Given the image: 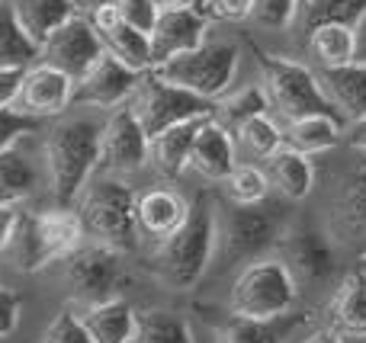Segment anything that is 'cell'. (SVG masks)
<instances>
[{
  "label": "cell",
  "mask_w": 366,
  "mask_h": 343,
  "mask_svg": "<svg viewBox=\"0 0 366 343\" xmlns=\"http://www.w3.org/2000/svg\"><path fill=\"white\" fill-rule=\"evenodd\" d=\"M215 237H219V205L212 193L202 190L189 203L187 218L152 247V270L161 286L174 292L193 289L215 260Z\"/></svg>",
  "instance_id": "1"
},
{
  "label": "cell",
  "mask_w": 366,
  "mask_h": 343,
  "mask_svg": "<svg viewBox=\"0 0 366 343\" xmlns=\"http://www.w3.org/2000/svg\"><path fill=\"white\" fill-rule=\"evenodd\" d=\"M100 132H103V119H97L90 113L61 116L45 132L42 158H45L51 196H55L58 205H74L81 190L87 186V180L97 173Z\"/></svg>",
  "instance_id": "2"
},
{
  "label": "cell",
  "mask_w": 366,
  "mask_h": 343,
  "mask_svg": "<svg viewBox=\"0 0 366 343\" xmlns=\"http://www.w3.org/2000/svg\"><path fill=\"white\" fill-rule=\"evenodd\" d=\"M87 231L77 215L74 205H55L42 212L19 209L16 228L6 244L4 257L23 273H39V270L61 263L68 254H74L84 244Z\"/></svg>",
  "instance_id": "3"
},
{
  "label": "cell",
  "mask_w": 366,
  "mask_h": 343,
  "mask_svg": "<svg viewBox=\"0 0 366 343\" xmlns=\"http://www.w3.org/2000/svg\"><path fill=\"white\" fill-rule=\"evenodd\" d=\"M135 199H139V193L132 183H126V177H113V173L97 177L94 173L74 203L90 241L109 244L122 254L135 250V244H139Z\"/></svg>",
  "instance_id": "4"
},
{
  "label": "cell",
  "mask_w": 366,
  "mask_h": 343,
  "mask_svg": "<svg viewBox=\"0 0 366 343\" xmlns=\"http://www.w3.org/2000/svg\"><path fill=\"white\" fill-rule=\"evenodd\" d=\"M299 305V280L277 250L241 263L228 289V314L238 318H280Z\"/></svg>",
  "instance_id": "5"
},
{
  "label": "cell",
  "mask_w": 366,
  "mask_h": 343,
  "mask_svg": "<svg viewBox=\"0 0 366 343\" xmlns=\"http://www.w3.org/2000/svg\"><path fill=\"white\" fill-rule=\"evenodd\" d=\"M286 222L277 209L264 203L257 205H234L228 203L219 212V237H215V260L219 270H234L241 263L277 250Z\"/></svg>",
  "instance_id": "6"
},
{
  "label": "cell",
  "mask_w": 366,
  "mask_h": 343,
  "mask_svg": "<svg viewBox=\"0 0 366 343\" xmlns=\"http://www.w3.org/2000/svg\"><path fill=\"white\" fill-rule=\"evenodd\" d=\"M254 58H257L260 68V83H264L267 96H270V109H277L286 122L315 113L341 119V113L328 100V93L322 90L318 74L312 68H305L302 61H292V58L270 55V51L257 48V45H254Z\"/></svg>",
  "instance_id": "7"
},
{
  "label": "cell",
  "mask_w": 366,
  "mask_h": 343,
  "mask_svg": "<svg viewBox=\"0 0 366 343\" xmlns=\"http://www.w3.org/2000/svg\"><path fill=\"white\" fill-rule=\"evenodd\" d=\"M238 64H241L238 42L219 39V42H202V45H196L193 51L167 58V61L154 64V68H148V71L164 77L167 83H177V87L189 90V93L215 103L225 90H232Z\"/></svg>",
  "instance_id": "8"
},
{
  "label": "cell",
  "mask_w": 366,
  "mask_h": 343,
  "mask_svg": "<svg viewBox=\"0 0 366 343\" xmlns=\"http://www.w3.org/2000/svg\"><path fill=\"white\" fill-rule=\"evenodd\" d=\"M122 257H126L122 250L100 241H84L74 254L64 257V286H68L71 299L84 302V305L116 299L122 280H126V260Z\"/></svg>",
  "instance_id": "9"
},
{
  "label": "cell",
  "mask_w": 366,
  "mask_h": 343,
  "mask_svg": "<svg viewBox=\"0 0 366 343\" xmlns=\"http://www.w3.org/2000/svg\"><path fill=\"white\" fill-rule=\"evenodd\" d=\"M129 106L139 116L145 135L164 132V128L177 126L187 119H199V116H212V103L202 100V96L189 93V90L177 87V83H167L164 77H158L154 71H145L135 87V93L129 96Z\"/></svg>",
  "instance_id": "10"
},
{
  "label": "cell",
  "mask_w": 366,
  "mask_h": 343,
  "mask_svg": "<svg viewBox=\"0 0 366 343\" xmlns=\"http://www.w3.org/2000/svg\"><path fill=\"white\" fill-rule=\"evenodd\" d=\"M148 164V135L129 103L109 109L100 132V164L97 173L129 177Z\"/></svg>",
  "instance_id": "11"
},
{
  "label": "cell",
  "mask_w": 366,
  "mask_h": 343,
  "mask_svg": "<svg viewBox=\"0 0 366 343\" xmlns=\"http://www.w3.org/2000/svg\"><path fill=\"white\" fill-rule=\"evenodd\" d=\"M142 74L113 58L109 51H103L87 71L74 81V96H71V106L81 109H116L122 103H129V96L135 93Z\"/></svg>",
  "instance_id": "12"
},
{
  "label": "cell",
  "mask_w": 366,
  "mask_h": 343,
  "mask_svg": "<svg viewBox=\"0 0 366 343\" xmlns=\"http://www.w3.org/2000/svg\"><path fill=\"white\" fill-rule=\"evenodd\" d=\"M100 55H103L100 32H97L94 23H90L87 16H81V13H74L68 23H61L39 45V61L64 71L71 81H77Z\"/></svg>",
  "instance_id": "13"
},
{
  "label": "cell",
  "mask_w": 366,
  "mask_h": 343,
  "mask_svg": "<svg viewBox=\"0 0 366 343\" xmlns=\"http://www.w3.org/2000/svg\"><path fill=\"white\" fill-rule=\"evenodd\" d=\"M277 254L292 270V276L305 282H325L337 270L335 241L318 228H290L286 225L277 241Z\"/></svg>",
  "instance_id": "14"
},
{
  "label": "cell",
  "mask_w": 366,
  "mask_h": 343,
  "mask_svg": "<svg viewBox=\"0 0 366 343\" xmlns=\"http://www.w3.org/2000/svg\"><path fill=\"white\" fill-rule=\"evenodd\" d=\"M71 96H74V81L64 71L51 68L45 61H32L23 71L19 81V93L13 106L19 113L32 116V119H58L71 109Z\"/></svg>",
  "instance_id": "15"
},
{
  "label": "cell",
  "mask_w": 366,
  "mask_h": 343,
  "mask_svg": "<svg viewBox=\"0 0 366 343\" xmlns=\"http://www.w3.org/2000/svg\"><path fill=\"white\" fill-rule=\"evenodd\" d=\"M206 29L209 19L199 10H193L189 4L171 6V10L158 13V23L148 32V42H152V68L174 55L183 51H193L196 45L206 42Z\"/></svg>",
  "instance_id": "16"
},
{
  "label": "cell",
  "mask_w": 366,
  "mask_h": 343,
  "mask_svg": "<svg viewBox=\"0 0 366 343\" xmlns=\"http://www.w3.org/2000/svg\"><path fill=\"white\" fill-rule=\"evenodd\" d=\"M234 164H238V141H234V132L222 119H215V113L206 116V119L199 122V128H196L187 170H196L202 180L222 183Z\"/></svg>",
  "instance_id": "17"
},
{
  "label": "cell",
  "mask_w": 366,
  "mask_h": 343,
  "mask_svg": "<svg viewBox=\"0 0 366 343\" xmlns=\"http://www.w3.org/2000/svg\"><path fill=\"white\" fill-rule=\"evenodd\" d=\"M32 135L13 141L0 151V203L19 205L29 196H36L39 186L49 183L45 173V158H39L36 148L29 145Z\"/></svg>",
  "instance_id": "18"
},
{
  "label": "cell",
  "mask_w": 366,
  "mask_h": 343,
  "mask_svg": "<svg viewBox=\"0 0 366 343\" xmlns=\"http://www.w3.org/2000/svg\"><path fill=\"white\" fill-rule=\"evenodd\" d=\"M331 228L341 241L366 247V154L341 173L331 212Z\"/></svg>",
  "instance_id": "19"
},
{
  "label": "cell",
  "mask_w": 366,
  "mask_h": 343,
  "mask_svg": "<svg viewBox=\"0 0 366 343\" xmlns=\"http://www.w3.org/2000/svg\"><path fill=\"white\" fill-rule=\"evenodd\" d=\"M90 23L100 32L103 51H109L113 58H119L126 68L139 71V74H145V71L152 68V42H148L145 32L122 23L119 13H116V4H107L103 10H97L94 16H90Z\"/></svg>",
  "instance_id": "20"
},
{
  "label": "cell",
  "mask_w": 366,
  "mask_h": 343,
  "mask_svg": "<svg viewBox=\"0 0 366 343\" xmlns=\"http://www.w3.org/2000/svg\"><path fill=\"white\" fill-rule=\"evenodd\" d=\"M309 312L280 314V318H238L228 314V321L215 331V343H286L302 324H309Z\"/></svg>",
  "instance_id": "21"
},
{
  "label": "cell",
  "mask_w": 366,
  "mask_h": 343,
  "mask_svg": "<svg viewBox=\"0 0 366 343\" xmlns=\"http://www.w3.org/2000/svg\"><path fill=\"white\" fill-rule=\"evenodd\" d=\"M187 209H189L187 199H183L177 190H167V186L139 193V199H135L139 237H148L152 244L161 241V237H167L183 218H187Z\"/></svg>",
  "instance_id": "22"
},
{
  "label": "cell",
  "mask_w": 366,
  "mask_h": 343,
  "mask_svg": "<svg viewBox=\"0 0 366 343\" xmlns=\"http://www.w3.org/2000/svg\"><path fill=\"white\" fill-rule=\"evenodd\" d=\"M328 318L344 340H366V270H350L337 282Z\"/></svg>",
  "instance_id": "23"
},
{
  "label": "cell",
  "mask_w": 366,
  "mask_h": 343,
  "mask_svg": "<svg viewBox=\"0 0 366 343\" xmlns=\"http://www.w3.org/2000/svg\"><path fill=\"white\" fill-rule=\"evenodd\" d=\"M318 83L341 113L344 126L366 116V64L350 61L341 68H322L318 71Z\"/></svg>",
  "instance_id": "24"
},
{
  "label": "cell",
  "mask_w": 366,
  "mask_h": 343,
  "mask_svg": "<svg viewBox=\"0 0 366 343\" xmlns=\"http://www.w3.org/2000/svg\"><path fill=\"white\" fill-rule=\"evenodd\" d=\"M202 119H206V116L177 122V126H171V128H164V132L148 138V164H152L164 180H180L183 173H187L189 148H193L196 128H199Z\"/></svg>",
  "instance_id": "25"
},
{
  "label": "cell",
  "mask_w": 366,
  "mask_h": 343,
  "mask_svg": "<svg viewBox=\"0 0 366 343\" xmlns=\"http://www.w3.org/2000/svg\"><path fill=\"white\" fill-rule=\"evenodd\" d=\"M264 170H267V177H270V186H277L292 203L309 199L312 190H315V164H312V158L290 145L277 148V151L267 158Z\"/></svg>",
  "instance_id": "26"
},
{
  "label": "cell",
  "mask_w": 366,
  "mask_h": 343,
  "mask_svg": "<svg viewBox=\"0 0 366 343\" xmlns=\"http://www.w3.org/2000/svg\"><path fill=\"white\" fill-rule=\"evenodd\" d=\"M81 318L94 343H132L135 324H139V312L126 299H119V295L107 302H97V305H87V312Z\"/></svg>",
  "instance_id": "27"
},
{
  "label": "cell",
  "mask_w": 366,
  "mask_h": 343,
  "mask_svg": "<svg viewBox=\"0 0 366 343\" xmlns=\"http://www.w3.org/2000/svg\"><path fill=\"white\" fill-rule=\"evenodd\" d=\"M344 141V122L335 119V116H299V119H290L283 126V145L296 148L302 154H325L335 151Z\"/></svg>",
  "instance_id": "28"
},
{
  "label": "cell",
  "mask_w": 366,
  "mask_h": 343,
  "mask_svg": "<svg viewBox=\"0 0 366 343\" xmlns=\"http://www.w3.org/2000/svg\"><path fill=\"white\" fill-rule=\"evenodd\" d=\"M10 4H13L16 23L23 26V32L36 45H42L58 26L68 23L77 13L71 0H10Z\"/></svg>",
  "instance_id": "29"
},
{
  "label": "cell",
  "mask_w": 366,
  "mask_h": 343,
  "mask_svg": "<svg viewBox=\"0 0 366 343\" xmlns=\"http://www.w3.org/2000/svg\"><path fill=\"white\" fill-rule=\"evenodd\" d=\"M309 55L318 68H341L354 61V26L347 23H325L305 36Z\"/></svg>",
  "instance_id": "30"
},
{
  "label": "cell",
  "mask_w": 366,
  "mask_h": 343,
  "mask_svg": "<svg viewBox=\"0 0 366 343\" xmlns=\"http://www.w3.org/2000/svg\"><path fill=\"white\" fill-rule=\"evenodd\" d=\"M366 10V0H296V16H292V29L309 36L315 26L325 23H347L354 26Z\"/></svg>",
  "instance_id": "31"
},
{
  "label": "cell",
  "mask_w": 366,
  "mask_h": 343,
  "mask_svg": "<svg viewBox=\"0 0 366 343\" xmlns=\"http://www.w3.org/2000/svg\"><path fill=\"white\" fill-rule=\"evenodd\" d=\"M212 113H215V119H222L228 128H234L244 119H251V116L270 113V96H267L264 83H244V87L225 90V93L212 103Z\"/></svg>",
  "instance_id": "32"
},
{
  "label": "cell",
  "mask_w": 366,
  "mask_h": 343,
  "mask_svg": "<svg viewBox=\"0 0 366 343\" xmlns=\"http://www.w3.org/2000/svg\"><path fill=\"white\" fill-rule=\"evenodd\" d=\"M132 343H196L187 318L171 308H148L139 314Z\"/></svg>",
  "instance_id": "33"
},
{
  "label": "cell",
  "mask_w": 366,
  "mask_h": 343,
  "mask_svg": "<svg viewBox=\"0 0 366 343\" xmlns=\"http://www.w3.org/2000/svg\"><path fill=\"white\" fill-rule=\"evenodd\" d=\"M39 61V45L13 16V4L0 0V68H29Z\"/></svg>",
  "instance_id": "34"
},
{
  "label": "cell",
  "mask_w": 366,
  "mask_h": 343,
  "mask_svg": "<svg viewBox=\"0 0 366 343\" xmlns=\"http://www.w3.org/2000/svg\"><path fill=\"white\" fill-rule=\"evenodd\" d=\"M225 199L234 205H257L270 196V177L257 164H234L228 177L222 180Z\"/></svg>",
  "instance_id": "35"
},
{
  "label": "cell",
  "mask_w": 366,
  "mask_h": 343,
  "mask_svg": "<svg viewBox=\"0 0 366 343\" xmlns=\"http://www.w3.org/2000/svg\"><path fill=\"white\" fill-rule=\"evenodd\" d=\"M232 132H234V141H238L241 148H247V151L260 160H267L277 148H283V126H280L270 113L251 116V119H244L241 126H234Z\"/></svg>",
  "instance_id": "36"
},
{
  "label": "cell",
  "mask_w": 366,
  "mask_h": 343,
  "mask_svg": "<svg viewBox=\"0 0 366 343\" xmlns=\"http://www.w3.org/2000/svg\"><path fill=\"white\" fill-rule=\"evenodd\" d=\"M39 343H94L90 340V331L84 327V318L71 308H61L55 318L45 324Z\"/></svg>",
  "instance_id": "37"
},
{
  "label": "cell",
  "mask_w": 366,
  "mask_h": 343,
  "mask_svg": "<svg viewBox=\"0 0 366 343\" xmlns=\"http://www.w3.org/2000/svg\"><path fill=\"white\" fill-rule=\"evenodd\" d=\"M292 16H296V0H254L251 19L260 29L270 32L292 29Z\"/></svg>",
  "instance_id": "38"
},
{
  "label": "cell",
  "mask_w": 366,
  "mask_h": 343,
  "mask_svg": "<svg viewBox=\"0 0 366 343\" xmlns=\"http://www.w3.org/2000/svg\"><path fill=\"white\" fill-rule=\"evenodd\" d=\"M39 128H42V119L19 113L16 106H4L0 109V151L10 148L13 141L26 138V135H39Z\"/></svg>",
  "instance_id": "39"
},
{
  "label": "cell",
  "mask_w": 366,
  "mask_h": 343,
  "mask_svg": "<svg viewBox=\"0 0 366 343\" xmlns=\"http://www.w3.org/2000/svg\"><path fill=\"white\" fill-rule=\"evenodd\" d=\"M116 13H119L122 23H129L132 29L148 36L154 29V23H158L161 6L154 0H116Z\"/></svg>",
  "instance_id": "40"
},
{
  "label": "cell",
  "mask_w": 366,
  "mask_h": 343,
  "mask_svg": "<svg viewBox=\"0 0 366 343\" xmlns=\"http://www.w3.org/2000/svg\"><path fill=\"white\" fill-rule=\"evenodd\" d=\"M254 0H209L206 4V16L209 19H222V23H244L251 19Z\"/></svg>",
  "instance_id": "41"
},
{
  "label": "cell",
  "mask_w": 366,
  "mask_h": 343,
  "mask_svg": "<svg viewBox=\"0 0 366 343\" xmlns=\"http://www.w3.org/2000/svg\"><path fill=\"white\" fill-rule=\"evenodd\" d=\"M19 312H23V302L13 289H4L0 286V340L10 337L19 324Z\"/></svg>",
  "instance_id": "42"
},
{
  "label": "cell",
  "mask_w": 366,
  "mask_h": 343,
  "mask_svg": "<svg viewBox=\"0 0 366 343\" xmlns=\"http://www.w3.org/2000/svg\"><path fill=\"white\" fill-rule=\"evenodd\" d=\"M26 68H0V109L13 106L19 93V81H23Z\"/></svg>",
  "instance_id": "43"
},
{
  "label": "cell",
  "mask_w": 366,
  "mask_h": 343,
  "mask_svg": "<svg viewBox=\"0 0 366 343\" xmlns=\"http://www.w3.org/2000/svg\"><path fill=\"white\" fill-rule=\"evenodd\" d=\"M16 218H19V205H6V203H0V257H4L6 244H10V237H13Z\"/></svg>",
  "instance_id": "44"
},
{
  "label": "cell",
  "mask_w": 366,
  "mask_h": 343,
  "mask_svg": "<svg viewBox=\"0 0 366 343\" xmlns=\"http://www.w3.org/2000/svg\"><path fill=\"white\" fill-rule=\"evenodd\" d=\"M344 141H347L354 151L366 154V116H363V119H354V122H347V126H344Z\"/></svg>",
  "instance_id": "45"
},
{
  "label": "cell",
  "mask_w": 366,
  "mask_h": 343,
  "mask_svg": "<svg viewBox=\"0 0 366 343\" xmlns=\"http://www.w3.org/2000/svg\"><path fill=\"white\" fill-rule=\"evenodd\" d=\"M354 61L366 64V10L360 13V19L354 23Z\"/></svg>",
  "instance_id": "46"
},
{
  "label": "cell",
  "mask_w": 366,
  "mask_h": 343,
  "mask_svg": "<svg viewBox=\"0 0 366 343\" xmlns=\"http://www.w3.org/2000/svg\"><path fill=\"white\" fill-rule=\"evenodd\" d=\"M302 343H344V337L335 331V327H315Z\"/></svg>",
  "instance_id": "47"
},
{
  "label": "cell",
  "mask_w": 366,
  "mask_h": 343,
  "mask_svg": "<svg viewBox=\"0 0 366 343\" xmlns=\"http://www.w3.org/2000/svg\"><path fill=\"white\" fill-rule=\"evenodd\" d=\"M71 4H74V10L81 13V16H87V19H90L97 10H103V6L113 4V0H71Z\"/></svg>",
  "instance_id": "48"
},
{
  "label": "cell",
  "mask_w": 366,
  "mask_h": 343,
  "mask_svg": "<svg viewBox=\"0 0 366 343\" xmlns=\"http://www.w3.org/2000/svg\"><path fill=\"white\" fill-rule=\"evenodd\" d=\"M154 4H158L161 10H171V6H183L187 0H154Z\"/></svg>",
  "instance_id": "49"
},
{
  "label": "cell",
  "mask_w": 366,
  "mask_h": 343,
  "mask_svg": "<svg viewBox=\"0 0 366 343\" xmlns=\"http://www.w3.org/2000/svg\"><path fill=\"white\" fill-rule=\"evenodd\" d=\"M187 4L193 6V10H199L202 16H206V4H209V0H187ZM206 19H209V16H206Z\"/></svg>",
  "instance_id": "50"
},
{
  "label": "cell",
  "mask_w": 366,
  "mask_h": 343,
  "mask_svg": "<svg viewBox=\"0 0 366 343\" xmlns=\"http://www.w3.org/2000/svg\"><path fill=\"white\" fill-rule=\"evenodd\" d=\"M113 4H116V0H113Z\"/></svg>",
  "instance_id": "51"
}]
</instances>
